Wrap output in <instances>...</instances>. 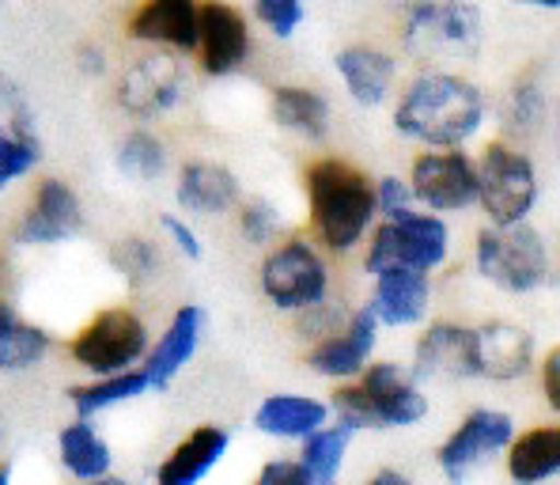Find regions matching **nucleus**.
<instances>
[{"label": "nucleus", "mask_w": 560, "mask_h": 485, "mask_svg": "<svg viewBox=\"0 0 560 485\" xmlns=\"http://www.w3.org/2000/svg\"><path fill=\"white\" fill-rule=\"evenodd\" d=\"M485 92L447 69H428L398 95L394 129L424 148H463L485 126Z\"/></svg>", "instance_id": "1"}, {"label": "nucleus", "mask_w": 560, "mask_h": 485, "mask_svg": "<svg viewBox=\"0 0 560 485\" xmlns=\"http://www.w3.org/2000/svg\"><path fill=\"white\" fill-rule=\"evenodd\" d=\"M307 209L318 243L352 251L375 224V183L345 160H318L307 168Z\"/></svg>", "instance_id": "2"}, {"label": "nucleus", "mask_w": 560, "mask_h": 485, "mask_svg": "<svg viewBox=\"0 0 560 485\" xmlns=\"http://www.w3.org/2000/svg\"><path fill=\"white\" fill-rule=\"evenodd\" d=\"M485 43L481 8L469 0H417L401 20V46L420 65L469 61Z\"/></svg>", "instance_id": "3"}, {"label": "nucleus", "mask_w": 560, "mask_h": 485, "mask_svg": "<svg viewBox=\"0 0 560 485\" xmlns=\"http://www.w3.org/2000/svg\"><path fill=\"white\" fill-rule=\"evenodd\" d=\"M477 274L504 292H534L549 274L546 240L530 224H489L474 246Z\"/></svg>", "instance_id": "4"}, {"label": "nucleus", "mask_w": 560, "mask_h": 485, "mask_svg": "<svg viewBox=\"0 0 560 485\" xmlns=\"http://www.w3.org/2000/svg\"><path fill=\"white\" fill-rule=\"evenodd\" d=\"M451 251V232L443 224L440 212H401V217H390L375 228L372 243H368V258L364 269L368 274H383V269L394 266H409V269H424L432 274L435 266L447 262Z\"/></svg>", "instance_id": "5"}, {"label": "nucleus", "mask_w": 560, "mask_h": 485, "mask_svg": "<svg viewBox=\"0 0 560 485\" xmlns=\"http://www.w3.org/2000/svg\"><path fill=\"white\" fill-rule=\"evenodd\" d=\"M477 205L489 224H523L538 205V171L512 145H489L477 155Z\"/></svg>", "instance_id": "6"}, {"label": "nucleus", "mask_w": 560, "mask_h": 485, "mask_svg": "<svg viewBox=\"0 0 560 485\" xmlns=\"http://www.w3.org/2000/svg\"><path fill=\"white\" fill-rule=\"evenodd\" d=\"M69 353L92 376L126 372L148 353V326L129 308H106L92 323L80 326L77 338L69 342Z\"/></svg>", "instance_id": "7"}, {"label": "nucleus", "mask_w": 560, "mask_h": 485, "mask_svg": "<svg viewBox=\"0 0 560 485\" xmlns=\"http://www.w3.org/2000/svg\"><path fill=\"white\" fill-rule=\"evenodd\" d=\"M258 281H261V292L273 300V308L307 311L326 300L329 269H326L323 254L307 240H288L266 254Z\"/></svg>", "instance_id": "8"}, {"label": "nucleus", "mask_w": 560, "mask_h": 485, "mask_svg": "<svg viewBox=\"0 0 560 485\" xmlns=\"http://www.w3.org/2000/svg\"><path fill=\"white\" fill-rule=\"evenodd\" d=\"M409 186L428 212H463L477 205V160L458 148L420 152L409 171Z\"/></svg>", "instance_id": "9"}, {"label": "nucleus", "mask_w": 560, "mask_h": 485, "mask_svg": "<svg viewBox=\"0 0 560 485\" xmlns=\"http://www.w3.org/2000/svg\"><path fill=\"white\" fill-rule=\"evenodd\" d=\"M183 88H186L183 65H178L167 49H155V54H148V57H137V61L121 72L118 103L126 114L148 122V118H160V114L175 111L178 99H183Z\"/></svg>", "instance_id": "10"}, {"label": "nucleus", "mask_w": 560, "mask_h": 485, "mask_svg": "<svg viewBox=\"0 0 560 485\" xmlns=\"http://www.w3.org/2000/svg\"><path fill=\"white\" fill-rule=\"evenodd\" d=\"M515 437V425L508 414L500 409H474L440 448V471L447 474L451 482H463L477 463H485L489 455L504 451Z\"/></svg>", "instance_id": "11"}, {"label": "nucleus", "mask_w": 560, "mask_h": 485, "mask_svg": "<svg viewBox=\"0 0 560 485\" xmlns=\"http://www.w3.org/2000/svg\"><path fill=\"white\" fill-rule=\"evenodd\" d=\"M84 228V205L65 178H43L35 190V201L27 205L20 220L15 240L27 246H54L65 243Z\"/></svg>", "instance_id": "12"}, {"label": "nucleus", "mask_w": 560, "mask_h": 485, "mask_svg": "<svg viewBox=\"0 0 560 485\" xmlns=\"http://www.w3.org/2000/svg\"><path fill=\"white\" fill-rule=\"evenodd\" d=\"M250 54V27L224 0H205L197 23V57L209 77H232Z\"/></svg>", "instance_id": "13"}, {"label": "nucleus", "mask_w": 560, "mask_h": 485, "mask_svg": "<svg viewBox=\"0 0 560 485\" xmlns=\"http://www.w3.org/2000/svg\"><path fill=\"white\" fill-rule=\"evenodd\" d=\"M360 388L372 402L378 429H406V425H417L428 414V399L420 394L417 380L401 365H390V360L368 365L360 372Z\"/></svg>", "instance_id": "14"}, {"label": "nucleus", "mask_w": 560, "mask_h": 485, "mask_svg": "<svg viewBox=\"0 0 560 485\" xmlns=\"http://www.w3.org/2000/svg\"><path fill=\"white\" fill-rule=\"evenodd\" d=\"M375 338H378L375 311L360 308L341 331L318 338V345L307 357V365L315 368L318 376H326V380H357V376L368 368V360H372Z\"/></svg>", "instance_id": "15"}, {"label": "nucleus", "mask_w": 560, "mask_h": 485, "mask_svg": "<svg viewBox=\"0 0 560 485\" xmlns=\"http://www.w3.org/2000/svg\"><path fill=\"white\" fill-rule=\"evenodd\" d=\"M477 376V338L455 323H435L420 334L413 380H469Z\"/></svg>", "instance_id": "16"}, {"label": "nucleus", "mask_w": 560, "mask_h": 485, "mask_svg": "<svg viewBox=\"0 0 560 485\" xmlns=\"http://www.w3.org/2000/svg\"><path fill=\"white\" fill-rule=\"evenodd\" d=\"M197 23H201L197 0H140V8L129 15V35L144 46L189 54L197 49Z\"/></svg>", "instance_id": "17"}, {"label": "nucleus", "mask_w": 560, "mask_h": 485, "mask_svg": "<svg viewBox=\"0 0 560 485\" xmlns=\"http://www.w3.org/2000/svg\"><path fill=\"white\" fill-rule=\"evenodd\" d=\"M428 300H432V281L424 269L394 266L375 274V292L368 308L383 326H417L428 315Z\"/></svg>", "instance_id": "18"}, {"label": "nucleus", "mask_w": 560, "mask_h": 485, "mask_svg": "<svg viewBox=\"0 0 560 485\" xmlns=\"http://www.w3.org/2000/svg\"><path fill=\"white\" fill-rule=\"evenodd\" d=\"M228 429L220 425H197L189 437H183L167 451V459L155 471V485H201L205 474L228 455Z\"/></svg>", "instance_id": "19"}, {"label": "nucleus", "mask_w": 560, "mask_h": 485, "mask_svg": "<svg viewBox=\"0 0 560 485\" xmlns=\"http://www.w3.org/2000/svg\"><path fill=\"white\" fill-rule=\"evenodd\" d=\"M334 65L345 92L360 106H383L398 80V61L378 46H345Z\"/></svg>", "instance_id": "20"}, {"label": "nucleus", "mask_w": 560, "mask_h": 485, "mask_svg": "<svg viewBox=\"0 0 560 485\" xmlns=\"http://www.w3.org/2000/svg\"><path fill=\"white\" fill-rule=\"evenodd\" d=\"M201 331H205V311L197 303H183V308L171 315L163 338L155 342V349L148 353L144 372L152 380V388H167L178 372L194 360L197 345H201Z\"/></svg>", "instance_id": "21"}, {"label": "nucleus", "mask_w": 560, "mask_h": 485, "mask_svg": "<svg viewBox=\"0 0 560 485\" xmlns=\"http://www.w3.org/2000/svg\"><path fill=\"white\" fill-rule=\"evenodd\" d=\"M477 338V376L485 380H518L530 368L534 342L523 326L485 323L474 331Z\"/></svg>", "instance_id": "22"}, {"label": "nucleus", "mask_w": 560, "mask_h": 485, "mask_svg": "<svg viewBox=\"0 0 560 485\" xmlns=\"http://www.w3.org/2000/svg\"><path fill=\"white\" fill-rule=\"evenodd\" d=\"M175 197L186 212H197V217H220L238 201V178L224 163L212 160H189L178 175Z\"/></svg>", "instance_id": "23"}, {"label": "nucleus", "mask_w": 560, "mask_h": 485, "mask_svg": "<svg viewBox=\"0 0 560 485\" xmlns=\"http://www.w3.org/2000/svg\"><path fill=\"white\" fill-rule=\"evenodd\" d=\"M329 422V406L307 394H269L258 409H254V425L258 432L277 440H307Z\"/></svg>", "instance_id": "24"}, {"label": "nucleus", "mask_w": 560, "mask_h": 485, "mask_svg": "<svg viewBox=\"0 0 560 485\" xmlns=\"http://www.w3.org/2000/svg\"><path fill=\"white\" fill-rule=\"evenodd\" d=\"M57 451H61V466L77 482H95L110 474L114 466L110 443L95 432L92 417H77L72 425H65L61 437H57Z\"/></svg>", "instance_id": "25"}, {"label": "nucleus", "mask_w": 560, "mask_h": 485, "mask_svg": "<svg viewBox=\"0 0 560 485\" xmlns=\"http://www.w3.org/2000/svg\"><path fill=\"white\" fill-rule=\"evenodd\" d=\"M273 118L277 126L292 129V134L307 137V141H323L329 134V103L315 88H303V84L273 88Z\"/></svg>", "instance_id": "26"}, {"label": "nucleus", "mask_w": 560, "mask_h": 485, "mask_svg": "<svg viewBox=\"0 0 560 485\" xmlns=\"http://www.w3.org/2000/svg\"><path fill=\"white\" fill-rule=\"evenodd\" d=\"M49 334L0 300V372H27L49 353Z\"/></svg>", "instance_id": "27"}, {"label": "nucleus", "mask_w": 560, "mask_h": 485, "mask_svg": "<svg viewBox=\"0 0 560 485\" xmlns=\"http://www.w3.org/2000/svg\"><path fill=\"white\" fill-rule=\"evenodd\" d=\"M508 474L518 485H538L560 474V425H553V429H530L518 440H512Z\"/></svg>", "instance_id": "28"}, {"label": "nucleus", "mask_w": 560, "mask_h": 485, "mask_svg": "<svg viewBox=\"0 0 560 485\" xmlns=\"http://www.w3.org/2000/svg\"><path fill=\"white\" fill-rule=\"evenodd\" d=\"M144 391H152V380H148L144 368H126V372L114 376H98L95 383H80V388L69 391V402L77 409V417H95L110 406H121V402H133Z\"/></svg>", "instance_id": "29"}, {"label": "nucleus", "mask_w": 560, "mask_h": 485, "mask_svg": "<svg viewBox=\"0 0 560 485\" xmlns=\"http://www.w3.org/2000/svg\"><path fill=\"white\" fill-rule=\"evenodd\" d=\"M349 440H352V429H345V425H323V429L303 440L300 463H303V471H307L311 485H337Z\"/></svg>", "instance_id": "30"}, {"label": "nucleus", "mask_w": 560, "mask_h": 485, "mask_svg": "<svg viewBox=\"0 0 560 485\" xmlns=\"http://www.w3.org/2000/svg\"><path fill=\"white\" fill-rule=\"evenodd\" d=\"M118 171L133 178V183H155L167 171V145L152 129H133L118 145Z\"/></svg>", "instance_id": "31"}, {"label": "nucleus", "mask_w": 560, "mask_h": 485, "mask_svg": "<svg viewBox=\"0 0 560 485\" xmlns=\"http://www.w3.org/2000/svg\"><path fill=\"white\" fill-rule=\"evenodd\" d=\"M110 262L114 269H118L121 277H126L133 289H144V285H152L155 277H160V246L152 240H140V235H129V240H118L110 246Z\"/></svg>", "instance_id": "32"}, {"label": "nucleus", "mask_w": 560, "mask_h": 485, "mask_svg": "<svg viewBox=\"0 0 560 485\" xmlns=\"http://www.w3.org/2000/svg\"><path fill=\"white\" fill-rule=\"evenodd\" d=\"M43 160V145L38 137H23V134H0V190L15 183V178L31 175Z\"/></svg>", "instance_id": "33"}, {"label": "nucleus", "mask_w": 560, "mask_h": 485, "mask_svg": "<svg viewBox=\"0 0 560 485\" xmlns=\"http://www.w3.org/2000/svg\"><path fill=\"white\" fill-rule=\"evenodd\" d=\"M329 409H334L337 425H345V429H352V432L378 429L375 414H372V402H368V394L360 383H345V388H337L334 399H329Z\"/></svg>", "instance_id": "34"}, {"label": "nucleus", "mask_w": 560, "mask_h": 485, "mask_svg": "<svg viewBox=\"0 0 560 485\" xmlns=\"http://www.w3.org/2000/svg\"><path fill=\"white\" fill-rule=\"evenodd\" d=\"M238 232H243L246 243L254 246H269L277 240L280 232V212L273 201H266V197H254V201L243 205V212H238Z\"/></svg>", "instance_id": "35"}, {"label": "nucleus", "mask_w": 560, "mask_h": 485, "mask_svg": "<svg viewBox=\"0 0 560 485\" xmlns=\"http://www.w3.org/2000/svg\"><path fill=\"white\" fill-rule=\"evenodd\" d=\"M258 23L277 38H292L303 23V0H254Z\"/></svg>", "instance_id": "36"}, {"label": "nucleus", "mask_w": 560, "mask_h": 485, "mask_svg": "<svg viewBox=\"0 0 560 485\" xmlns=\"http://www.w3.org/2000/svg\"><path fill=\"white\" fill-rule=\"evenodd\" d=\"M375 209L383 220L390 217H401V212L417 209V197H413V186L409 178H398V175H383L375 183Z\"/></svg>", "instance_id": "37"}, {"label": "nucleus", "mask_w": 560, "mask_h": 485, "mask_svg": "<svg viewBox=\"0 0 560 485\" xmlns=\"http://www.w3.org/2000/svg\"><path fill=\"white\" fill-rule=\"evenodd\" d=\"M508 114H512V126L518 129H534L541 118H546V95H541L538 84H518L512 92V106H508Z\"/></svg>", "instance_id": "38"}, {"label": "nucleus", "mask_w": 560, "mask_h": 485, "mask_svg": "<svg viewBox=\"0 0 560 485\" xmlns=\"http://www.w3.org/2000/svg\"><path fill=\"white\" fill-rule=\"evenodd\" d=\"M254 485H311V478H307V471H303L300 459H273V463L261 466V474Z\"/></svg>", "instance_id": "39"}, {"label": "nucleus", "mask_w": 560, "mask_h": 485, "mask_svg": "<svg viewBox=\"0 0 560 485\" xmlns=\"http://www.w3.org/2000/svg\"><path fill=\"white\" fill-rule=\"evenodd\" d=\"M160 228H163V232H167V240L175 243L178 251L186 254V258H194V262H197V258H201V254H205V246H201V240H197V232L186 224L183 217H175V212H167V217L160 220Z\"/></svg>", "instance_id": "40"}, {"label": "nucleus", "mask_w": 560, "mask_h": 485, "mask_svg": "<svg viewBox=\"0 0 560 485\" xmlns=\"http://www.w3.org/2000/svg\"><path fill=\"white\" fill-rule=\"evenodd\" d=\"M541 388H546V402L560 414V349H553L541 365Z\"/></svg>", "instance_id": "41"}, {"label": "nucleus", "mask_w": 560, "mask_h": 485, "mask_svg": "<svg viewBox=\"0 0 560 485\" xmlns=\"http://www.w3.org/2000/svg\"><path fill=\"white\" fill-rule=\"evenodd\" d=\"M368 485H413V482H409L406 474H398V471H378Z\"/></svg>", "instance_id": "42"}, {"label": "nucleus", "mask_w": 560, "mask_h": 485, "mask_svg": "<svg viewBox=\"0 0 560 485\" xmlns=\"http://www.w3.org/2000/svg\"><path fill=\"white\" fill-rule=\"evenodd\" d=\"M523 8H538V12H560V0H515Z\"/></svg>", "instance_id": "43"}, {"label": "nucleus", "mask_w": 560, "mask_h": 485, "mask_svg": "<svg viewBox=\"0 0 560 485\" xmlns=\"http://www.w3.org/2000/svg\"><path fill=\"white\" fill-rule=\"evenodd\" d=\"M84 485H133V482H126V478H114V474H103V478L84 482Z\"/></svg>", "instance_id": "44"}, {"label": "nucleus", "mask_w": 560, "mask_h": 485, "mask_svg": "<svg viewBox=\"0 0 560 485\" xmlns=\"http://www.w3.org/2000/svg\"><path fill=\"white\" fill-rule=\"evenodd\" d=\"M0 485H12V471L8 466H0Z\"/></svg>", "instance_id": "45"}, {"label": "nucleus", "mask_w": 560, "mask_h": 485, "mask_svg": "<svg viewBox=\"0 0 560 485\" xmlns=\"http://www.w3.org/2000/svg\"><path fill=\"white\" fill-rule=\"evenodd\" d=\"M0 134H8V122H4V114H0Z\"/></svg>", "instance_id": "46"}, {"label": "nucleus", "mask_w": 560, "mask_h": 485, "mask_svg": "<svg viewBox=\"0 0 560 485\" xmlns=\"http://www.w3.org/2000/svg\"><path fill=\"white\" fill-rule=\"evenodd\" d=\"M557 145H560V111H557Z\"/></svg>", "instance_id": "47"}]
</instances>
